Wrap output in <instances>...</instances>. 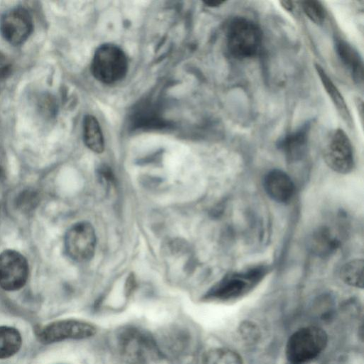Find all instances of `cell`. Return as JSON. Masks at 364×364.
Returning a JSON list of instances; mask_svg holds the SVG:
<instances>
[{
	"label": "cell",
	"instance_id": "6da1fadb",
	"mask_svg": "<svg viewBox=\"0 0 364 364\" xmlns=\"http://www.w3.org/2000/svg\"><path fill=\"white\" fill-rule=\"evenodd\" d=\"M266 265H257L229 273L205 295L208 300L227 301L238 299L253 289L268 273Z\"/></svg>",
	"mask_w": 364,
	"mask_h": 364
},
{
	"label": "cell",
	"instance_id": "7a4b0ae2",
	"mask_svg": "<svg viewBox=\"0 0 364 364\" xmlns=\"http://www.w3.org/2000/svg\"><path fill=\"white\" fill-rule=\"evenodd\" d=\"M116 343L120 355L132 364H149L161 356L156 341L146 331L135 326L118 331Z\"/></svg>",
	"mask_w": 364,
	"mask_h": 364
},
{
	"label": "cell",
	"instance_id": "3957f363",
	"mask_svg": "<svg viewBox=\"0 0 364 364\" xmlns=\"http://www.w3.org/2000/svg\"><path fill=\"white\" fill-rule=\"evenodd\" d=\"M226 43L229 53L235 58H250L260 50L262 33L254 21L239 16L233 18L228 26Z\"/></svg>",
	"mask_w": 364,
	"mask_h": 364
},
{
	"label": "cell",
	"instance_id": "277c9868",
	"mask_svg": "<svg viewBox=\"0 0 364 364\" xmlns=\"http://www.w3.org/2000/svg\"><path fill=\"white\" fill-rule=\"evenodd\" d=\"M328 336L317 326H306L296 331L286 345V356L292 364H304L316 358L326 348Z\"/></svg>",
	"mask_w": 364,
	"mask_h": 364
},
{
	"label": "cell",
	"instance_id": "5b68a950",
	"mask_svg": "<svg viewBox=\"0 0 364 364\" xmlns=\"http://www.w3.org/2000/svg\"><path fill=\"white\" fill-rule=\"evenodd\" d=\"M127 70V55L117 46L105 43L95 50L91 71L98 81L107 85L114 84L125 77Z\"/></svg>",
	"mask_w": 364,
	"mask_h": 364
},
{
	"label": "cell",
	"instance_id": "8992f818",
	"mask_svg": "<svg viewBox=\"0 0 364 364\" xmlns=\"http://www.w3.org/2000/svg\"><path fill=\"white\" fill-rule=\"evenodd\" d=\"M323 156L326 165L336 173L346 174L353 170L355 161L352 144L342 129H336L328 134Z\"/></svg>",
	"mask_w": 364,
	"mask_h": 364
},
{
	"label": "cell",
	"instance_id": "52a82bcc",
	"mask_svg": "<svg viewBox=\"0 0 364 364\" xmlns=\"http://www.w3.org/2000/svg\"><path fill=\"white\" fill-rule=\"evenodd\" d=\"M97 328L92 323L78 319H61L41 328L37 333L39 341L50 344L65 340H82L94 336Z\"/></svg>",
	"mask_w": 364,
	"mask_h": 364
},
{
	"label": "cell",
	"instance_id": "ba28073f",
	"mask_svg": "<svg viewBox=\"0 0 364 364\" xmlns=\"http://www.w3.org/2000/svg\"><path fill=\"white\" fill-rule=\"evenodd\" d=\"M96 242L95 229L90 223H75L68 230L65 236L66 253L76 262H87L94 256Z\"/></svg>",
	"mask_w": 364,
	"mask_h": 364
},
{
	"label": "cell",
	"instance_id": "9c48e42d",
	"mask_svg": "<svg viewBox=\"0 0 364 364\" xmlns=\"http://www.w3.org/2000/svg\"><path fill=\"white\" fill-rule=\"evenodd\" d=\"M28 266L19 252L7 250L0 254V287L6 291H15L26 284Z\"/></svg>",
	"mask_w": 364,
	"mask_h": 364
},
{
	"label": "cell",
	"instance_id": "30bf717a",
	"mask_svg": "<svg viewBox=\"0 0 364 364\" xmlns=\"http://www.w3.org/2000/svg\"><path fill=\"white\" fill-rule=\"evenodd\" d=\"M33 20L30 13L23 7L6 11L0 19V32L3 38L14 46L23 43L33 31Z\"/></svg>",
	"mask_w": 364,
	"mask_h": 364
},
{
	"label": "cell",
	"instance_id": "8fae6325",
	"mask_svg": "<svg viewBox=\"0 0 364 364\" xmlns=\"http://www.w3.org/2000/svg\"><path fill=\"white\" fill-rule=\"evenodd\" d=\"M263 184L269 197L277 203H289L294 197V183L291 177L280 169L269 171L264 178Z\"/></svg>",
	"mask_w": 364,
	"mask_h": 364
},
{
	"label": "cell",
	"instance_id": "7c38bea8",
	"mask_svg": "<svg viewBox=\"0 0 364 364\" xmlns=\"http://www.w3.org/2000/svg\"><path fill=\"white\" fill-rule=\"evenodd\" d=\"M310 129V122H306L296 131L285 135L277 143V147L289 162H296L306 154Z\"/></svg>",
	"mask_w": 364,
	"mask_h": 364
},
{
	"label": "cell",
	"instance_id": "4fadbf2b",
	"mask_svg": "<svg viewBox=\"0 0 364 364\" xmlns=\"http://www.w3.org/2000/svg\"><path fill=\"white\" fill-rule=\"evenodd\" d=\"M335 50L342 63L349 71L353 80L358 84L363 81V63L359 53L346 41L336 37Z\"/></svg>",
	"mask_w": 364,
	"mask_h": 364
},
{
	"label": "cell",
	"instance_id": "5bb4252c",
	"mask_svg": "<svg viewBox=\"0 0 364 364\" xmlns=\"http://www.w3.org/2000/svg\"><path fill=\"white\" fill-rule=\"evenodd\" d=\"M314 66L317 75L319 77L327 95L331 98L339 115L346 124L349 126H352V117L342 94L340 92L339 90L335 85L331 79L328 77L323 68L317 63H316Z\"/></svg>",
	"mask_w": 364,
	"mask_h": 364
},
{
	"label": "cell",
	"instance_id": "9a60e30c",
	"mask_svg": "<svg viewBox=\"0 0 364 364\" xmlns=\"http://www.w3.org/2000/svg\"><path fill=\"white\" fill-rule=\"evenodd\" d=\"M83 140L93 152L100 154L104 151L105 141L100 125L91 114L86 115L83 120Z\"/></svg>",
	"mask_w": 364,
	"mask_h": 364
},
{
	"label": "cell",
	"instance_id": "2e32d148",
	"mask_svg": "<svg viewBox=\"0 0 364 364\" xmlns=\"http://www.w3.org/2000/svg\"><path fill=\"white\" fill-rule=\"evenodd\" d=\"M21 343V336L16 328L0 326V359L8 358L16 354Z\"/></svg>",
	"mask_w": 364,
	"mask_h": 364
},
{
	"label": "cell",
	"instance_id": "e0dca14e",
	"mask_svg": "<svg viewBox=\"0 0 364 364\" xmlns=\"http://www.w3.org/2000/svg\"><path fill=\"white\" fill-rule=\"evenodd\" d=\"M311 248L319 255H326L338 246V241L328 229L323 228L316 231L311 240Z\"/></svg>",
	"mask_w": 364,
	"mask_h": 364
},
{
	"label": "cell",
	"instance_id": "ac0fdd59",
	"mask_svg": "<svg viewBox=\"0 0 364 364\" xmlns=\"http://www.w3.org/2000/svg\"><path fill=\"white\" fill-rule=\"evenodd\" d=\"M340 277L346 284L356 287H363V260L355 259L346 263L340 270Z\"/></svg>",
	"mask_w": 364,
	"mask_h": 364
},
{
	"label": "cell",
	"instance_id": "d6986e66",
	"mask_svg": "<svg viewBox=\"0 0 364 364\" xmlns=\"http://www.w3.org/2000/svg\"><path fill=\"white\" fill-rule=\"evenodd\" d=\"M203 364H243L242 357L236 351L226 348L208 350L203 357Z\"/></svg>",
	"mask_w": 364,
	"mask_h": 364
},
{
	"label": "cell",
	"instance_id": "ffe728a7",
	"mask_svg": "<svg viewBox=\"0 0 364 364\" xmlns=\"http://www.w3.org/2000/svg\"><path fill=\"white\" fill-rule=\"evenodd\" d=\"M305 15L314 23L321 25L326 18V10L321 3L318 1H299Z\"/></svg>",
	"mask_w": 364,
	"mask_h": 364
},
{
	"label": "cell",
	"instance_id": "44dd1931",
	"mask_svg": "<svg viewBox=\"0 0 364 364\" xmlns=\"http://www.w3.org/2000/svg\"><path fill=\"white\" fill-rule=\"evenodd\" d=\"M37 203V195L35 192L26 191L22 193L17 200V204L22 210H29Z\"/></svg>",
	"mask_w": 364,
	"mask_h": 364
},
{
	"label": "cell",
	"instance_id": "7402d4cb",
	"mask_svg": "<svg viewBox=\"0 0 364 364\" xmlns=\"http://www.w3.org/2000/svg\"><path fill=\"white\" fill-rule=\"evenodd\" d=\"M240 331L245 339L255 341L259 336V330L256 325L250 322H245L240 326Z\"/></svg>",
	"mask_w": 364,
	"mask_h": 364
},
{
	"label": "cell",
	"instance_id": "603a6c76",
	"mask_svg": "<svg viewBox=\"0 0 364 364\" xmlns=\"http://www.w3.org/2000/svg\"><path fill=\"white\" fill-rule=\"evenodd\" d=\"M9 70V65L6 60L0 55V77L6 75Z\"/></svg>",
	"mask_w": 364,
	"mask_h": 364
},
{
	"label": "cell",
	"instance_id": "cb8c5ba5",
	"mask_svg": "<svg viewBox=\"0 0 364 364\" xmlns=\"http://www.w3.org/2000/svg\"><path fill=\"white\" fill-rule=\"evenodd\" d=\"M281 6L287 11H292L294 9V2L291 1H281Z\"/></svg>",
	"mask_w": 364,
	"mask_h": 364
},
{
	"label": "cell",
	"instance_id": "d4e9b609",
	"mask_svg": "<svg viewBox=\"0 0 364 364\" xmlns=\"http://www.w3.org/2000/svg\"><path fill=\"white\" fill-rule=\"evenodd\" d=\"M203 3L205 4V5H206L208 7L215 8V7H218V6L223 5L225 3V1H216V0H208V1H205Z\"/></svg>",
	"mask_w": 364,
	"mask_h": 364
}]
</instances>
